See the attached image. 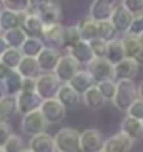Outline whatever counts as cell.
Masks as SVG:
<instances>
[{
    "instance_id": "f6af8a7d",
    "label": "cell",
    "mask_w": 143,
    "mask_h": 152,
    "mask_svg": "<svg viewBox=\"0 0 143 152\" xmlns=\"http://www.w3.org/2000/svg\"><path fill=\"white\" fill-rule=\"evenodd\" d=\"M9 72H10V69H9V67H5L4 64L0 62V82H2L5 77L9 75Z\"/></svg>"
},
{
    "instance_id": "1f68e13d",
    "label": "cell",
    "mask_w": 143,
    "mask_h": 152,
    "mask_svg": "<svg viewBox=\"0 0 143 152\" xmlns=\"http://www.w3.org/2000/svg\"><path fill=\"white\" fill-rule=\"evenodd\" d=\"M22 58H23V55H22V52L18 49H7L2 54V57H0V62L4 64L5 67H9L10 70H17V67H18V64L22 62Z\"/></svg>"
},
{
    "instance_id": "7dc6e473",
    "label": "cell",
    "mask_w": 143,
    "mask_h": 152,
    "mask_svg": "<svg viewBox=\"0 0 143 152\" xmlns=\"http://www.w3.org/2000/svg\"><path fill=\"white\" fill-rule=\"evenodd\" d=\"M136 94H138V99H142V100H143V80L140 82V85L136 87Z\"/></svg>"
},
{
    "instance_id": "f5cc1de1",
    "label": "cell",
    "mask_w": 143,
    "mask_h": 152,
    "mask_svg": "<svg viewBox=\"0 0 143 152\" xmlns=\"http://www.w3.org/2000/svg\"><path fill=\"white\" fill-rule=\"evenodd\" d=\"M22 152H32V151H30V149H23Z\"/></svg>"
},
{
    "instance_id": "5bb4252c",
    "label": "cell",
    "mask_w": 143,
    "mask_h": 152,
    "mask_svg": "<svg viewBox=\"0 0 143 152\" xmlns=\"http://www.w3.org/2000/svg\"><path fill=\"white\" fill-rule=\"evenodd\" d=\"M116 5H118L116 0H93L92 5H90V15L88 17L93 18L95 22L108 20Z\"/></svg>"
},
{
    "instance_id": "9f6ffc18",
    "label": "cell",
    "mask_w": 143,
    "mask_h": 152,
    "mask_svg": "<svg viewBox=\"0 0 143 152\" xmlns=\"http://www.w3.org/2000/svg\"><path fill=\"white\" fill-rule=\"evenodd\" d=\"M0 37H2V30H0Z\"/></svg>"
},
{
    "instance_id": "cb8c5ba5",
    "label": "cell",
    "mask_w": 143,
    "mask_h": 152,
    "mask_svg": "<svg viewBox=\"0 0 143 152\" xmlns=\"http://www.w3.org/2000/svg\"><path fill=\"white\" fill-rule=\"evenodd\" d=\"M28 149L32 152H55V142L53 137L47 132L38 134L35 137H30L28 140Z\"/></svg>"
},
{
    "instance_id": "277c9868",
    "label": "cell",
    "mask_w": 143,
    "mask_h": 152,
    "mask_svg": "<svg viewBox=\"0 0 143 152\" xmlns=\"http://www.w3.org/2000/svg\"><path fill=\"white\" fill-rule=\"evenodd\" d=\"M60 82L53 74H40L35 79V92L42 100H48L55 99L58 89H60Z\"/></svg>"
},
{
    "instance_id": "44dd1931",
    "label": "cell",
    "mask_w": 143,
    "mask_h": 152,
    "mask_svg": "<svg viewBox=\"0 0 143 152\" xmlns=\"http://www.w3.org/2000/svg\"><path fill=\"white\" fill-rule=\"evenodd\" d=\"M68 85L75 90L77 94L83 95L87 90L92 89V87L95 85V80L92 79V75H90L88 72H87V69H80V70L77 72V75L68 82Z\"/></svg>"
},
{
    "instance_id": "30bf717a",
    "label": "cell",
    "mask_w": 143,
    "mask_h": 152,
    "mask_svg": "<svg viewBox=\"0 0 143 152\" xmlns=\"http://www.w3.org/2000/svg\"><path fill=\"white\" fill-rule=\"evenodd\" d=\"M65 52H67V55H70L80 67H88L90 64L95 60V55H93V52H92L90 44L88 42H83V40L77 42L75 45H72L70 49H67Z\"/></svg>"
},
{
    "instance_id": "4fadbf2b",
    "label": "cell",
    "mask_w": 143,
    "mask_h": 152,
    "mask_svg": "<svg viewBox=\"0 0 143 152\" xmlns=\"http://www.w3.org/2000/svg\"><path fill=\"white\" fill-rule=\"evenodd\" d=\"M15 100H17V112L22 115L38 110L42 104V99L37 95V92H23V90L15 95Z\"/></svg>"
},
{
    "instance_id": "b9f144b4",
    "label": "cell",
    "mask_w": 143,
    "mask_h": 152,
    "mask_svg": "<svg viewBox=\"0 0 143 152\" xmlns=\"http://www.w3.org/2000/svg\"><path fill=\"white\" fill-rule=\"evenodd\" d=\"M142 32H143V12L133 17V20H131V23H130V28H128L126 34H131V35L138 37Z\"/></svg>"
},
{
    "instance_id": "8fae6325",
    "label": "cell",
    "mask_w": 143,
    "mask_h": 152,
    "mask_svg": "<svg viewBox=\"0 0 143 152\" xmlns=\"http://www.w3.org/2000/svg\"><path fill=\"white\" fill-rule=\"evenodd\" d=\"M140 65L135 58L125 57L123 60L113 65V79L116 80H133L135 77L138 75Z\"/></svg>"
},
{
    "instance_id": "8d00e7d4",
    "label": "cell",
    "mask_w": 143,
    "mask_h": 152,
    "mask_svg": "<svg viewBox=\"0 0 143 152\" xmlns=\"http://www.w3.org/2000/svg\"><path fill=\"white\" fill-rule=\"evenodd\" d=\"M77 42H80V35H78V30L75 27H65V32H63V49L67 50L70 49L72 45H75Z\"/></svg>"
},
{
    "instance_id": "ac0fdd59",
    "label": "cell",
    "mask_w": 143,
    "mask_h": 152,
    "mask_svg": "<svg viewBox=\"0 0 143 152\" xmlns=\"http://www.w3.org/2000/svg\"><path fill=\"white\" fill-rule=\"evenodd\" d=\"M25 17H27V14H17V12H10V10L2 9V14H0V30L7 32V30H12V28H22Z\"/></svg>"
},
{
    "instance_id": "816d5d0a",
    "label": "cell",
    "mask_w": 143,
    "mask_h": 152,
    "mask_svg": "<svg viewBox=\"0 0 143 152\" xmlns=\"http://www.w3.org/2000/svg\"><path fill=\"white\" fill-rule=\"evenodd\" d=\"M2 97H4V92H2V89H0V100H2Z\"/></svg>"
},
{
    "instance_id": "d590c367",
    "label": "cell",
    "mask_w": 143,
    "mask_h": 152,
    "mask_svg": "<svg viewBox=\"0 0 143 152\" xmlns=\"http://www.w3.org/2000/svg\"><path fill=\"white\" fill-rule=\"evenodd\" d=\"M23 149H25L23 139L20 137V135H17V134H12L10 139L5 142V145L2 147V151L4 152H22Z\"/></svg>"
},
{
    "instance_id": "2e32d148",
    "label": "cell",
    "mask_w": 143,
    "mask_h": 152,
    "mask_svg": "<svg viewBox=\"0 0 143 152\" xmlns=\"http://www.w3.org/2000/svg\"><path fill=\"white\" fill-rule=\"evenodd\" d=\"M131 147H133V140L128 139L125 134L118 132L112 137L105 139L100 152H128Z\"/></svg>"
},
{
    "instance_id": "484cf974",
    "label": "cell",
    "mask_w": 143,
    "mask_h": 152,
    "mask_svg": "<svg viewBox=\"0 0 143 152\" xmlns=\"http://www.w3.org/2000/svg\"><path fill=\"white\" fill-rule=\"evenodd\" d=\"M17 72L22 75V79H37L42 74L40 67H38V62L33 57H23L22 62L18 64Z\"/></svg>"
},
{
    "instance_id": "5b68a950",
    "label": "cell",
    "mask_w": 143,
    "mask_h": 152,
    "mask_svg": "<svg viewBox=\"0 0 143 152\" xmlns=\"http://www.w3.org/2000/svg\"><path fill=\"white\" fill-rule=\"evenodd\" d=\"M47 125L48 122L45 121V117L42 115L40 110H33L30 114L22 117V124H20V129L25 135H30V137H35L38 134H43L47 130Z\"/></svg>"
},
{
    "instance_id": "ba28073f",
    "label": "cell",
    "mask_w": 143,
    "mask_h": 152,
    "mask_svg": "<svg viewBox=\"0 0 143 152\" xmlns=\"http://www.w3.org/2000/svg\"><path fill=\"white\" fill-rule=\"evenodd\" d=\"M87 72L92 75L95 84H100V82L105 80H115L113 79V65L107 58H95L87 67Z\"/></svg>"
},
{
    "instance_id": "836d02e7",
    "label": "cell",
    "mask_w": 143,
    "mask_h": 152,
    "mask_svg": "<svg viewBox=\"0 0 143 152\" xmlns=\"http://www.w3.org/2000/svg\"><path fill=\"white\" fill-rule=\"evenodd\" d=\"M2 7L5 10H10V12L27 14V12H30L32 4H30V0H4Z\"/></svg>"
},
{
    "instance_id": "f35d334b",
    "label": "cell",
    "mask_w": 143,
    "mask_h": 152,
    "mask_svg": "<svg viewBox=\"0 0 143 152\" xmlns=\"http://www.w3.org/2000/svg\"><path fill=\"white\" fill-rule=\"evenodd\" d=\"M107 44L108 42H103L100 39H95V40L90 42V47H92L95 58H105V55H107Z\"/></svg>"
},
{
    "instance_id": "4dcf8cb0",
    "label": "cell",
    "mask_w": 143,
    "mask_h": 152,
    "mask_svg": "<svg viewBox=\"0 0 143 152\" xmlns=\"http://www.w3.org/2000/svg\"><path fill=\"white\" fill-rule=\"evenodd\" d=\"M105 58H107L112 65H116L120 60L125 58V52H123L120 39H115V40L107 44V55H105Z\"/></svg>"
},
{
    "instance_id": "d6986e66",
    "label": "cell",
    "mask_w": 143,
    "mask_h": 152,
    "mask_svg": "<svg viewBox=\"0 0 143 152\" xmlns=\"http://www.w3.org/2000/svg\"><path fill=\"white\" fill-rule=\"evenodd\" d=\"M55 99H57L65 109H72V107H77V105L80 104L82 95L77 94L68 84H62L60 89H58V92H57V95H55Z\"/></svg>"
},
{
    "instance_id": "9a60e30c",
    "label": "cell",
    "mask_w": 143,
    "mask_h": 152,
    "mask_svg": "<svg viewBox=\"0 0 143 152\" xmlns=\"http://www.w3.org/2000/svg\"><path fill=\"white\" fill-rule=\"evenodd\" d=\"M108 20H110V23L113 25V28L116 30V34H120V32L126 34L128 28H130V23L133 20V15L130 14L121 4H118L115 9H113V12H112V15H110Z\"/></svg>"
},
{
    "instance_id": "60d3db41",
    "label": "cell",
    "mask_w": 143,
    "mask_h": 152,
    "mask_svg": "<svg viewBox=\"0 0 143 152\" xmlns=\"http://www.w3.org/2000/svg\"><path fill=\"white\" fill-rule=\"evenodd\" d=\"M126 115L133 117L136 121H142L143 119V100L142 99H136V100L130 105V109L126 110Z\"/></svg>"
},
{
    "instance_id": "7c38bea8",
    "label": "cell",
    "mask_w": 143,
    "mask_h": 152,
    "mask_svg": "<svg viewBox=\"0 0 143 152\" xmlns=\"http://www.w3.org/2000/svg\"><path fill=\"white\" fill-rule=\"evenodd\" d=\"M62 54L58 49H53V47H45L42 50L38 57H37V62H38V67H40L42 74H53L55 67H57L58 60H60Z\"/></svg>"
},
{
    "instance_id": "603a6c76",
    "label": "cell",
    "mask_w": 143,
    "mask_h": 152,
    "mask_svg": "<svg viewBox=\"0 0 143 152\" xmlns=\"http://www.w3.org/2000/svg\"><path fill=\"white\" fill-rule=\"evenodd\" d=\"M63 32H65V27L62 23H58V25H45L43 32H42V40L50 42L53 49H60L63 45Z\"/></svg>"
},
{
    "instance_id": "52a82bcc",
    "label": "cell",
    "mask_w": 143,
    "mask_h": 152,
    "mask_svg": "<svg viewBox=\"0 0 143 152\" xmlns=\"http://www.w3.org/2000/svg\"><path fill=\"white\" fill-rule=\"evenodd\" d=\"M38 110L42 112V115L45 117V121L48 122V124H58V122H62L65 119V115H67V109L63 107L57 99L42 100Z\"/></svg>"
},
{
    "instance_id": "ab89813d",
    "label": "cell",
    "mask_w": 143,
    "mask_h": 152,
    "mask_svg": "<svg viewBox=\"0 0 143 152\" xmlns=\"http://www.w3.org/2000/svg\"><path fill=\"white\" fill-rule=\"evenodd\" d=\"M121 5H123L133 17L143 12V0H121Z\"/></svg>"
},
{
    "instance_id": "db71d44e",
    "label": "cell",
    "mask_w": 143,
    "mask_h": 152,
    "mask_svg": "<svg viewBox=\"0 0 143 152\" xmlns=\"http://www.w3.org/2000/svg\"><path fill=\"white\" fill-rule=\"evenodd\" d=\"M2 4H4V0H0V7H2Z\"/></svg>"
},
{
    "instance_id": "bcb514c9",
    "label": "cell",
    "mask_w": 143,
    "mask_h": 152,
    "mask_svg": "<svg viewBox=\"0 0 143 152\" xmlns=\"http://www.w3.org/2000/svg\"><path fill=\"white\" fill-rule=\"evenodd\" d=\"M7 49H9V47H7V44H5V40L0 37V57H2V54H4Z\"/></svg>"
},
{
    "instance_id": "91938a15",
    "label": "cell",
    "mask_w": 143,
    "mask_h": 152,
    "mask_svg": "<svg viewBox=\"0 0 143 152\" xmlns=\"http://www.w3.org/2000/svg\"><path fill=\"white\" fill-rule=\"evenodd\" d=\"M55 152H58V151H55Z\"/></svg>"
},
{
    "instance_id": "6da1fadb",
    "label": "cell",
    "mask_w": 143,
    "mask_h": 152,
    "mask_svg": "<svg viewBox=\"0 0 143 152\" xmlns=\"http://www.w3.org/2000/svg\"><path fill=\"white\" fill-rule=\"evenodd\" d=\"M136 99H138V94H136V85L133 80H116L115 97L112 102L118 110L126 112Z\"/></svg>"
},
{
    "instance_id": "8992f818",
    "label": "cell",
    "mask_w": 143,
    "mask_h": 152,
    "mask_svg": "<svg viewBox=\"0 0 143 152\" xmlns=\"http://www.w3.org/2000/svg\"><path fill=\"white\" fill-rule=\"evenodd\" d=\"M80 70V65L70 57V55H62L60 60H58L57 67L53 70V75L58 79L60 84H68V82L77 75V72Z\"/></svg>"
},
{
    "instance_id": "83f0119b",
    "label": "cell",
    "mask_w": 143,
    "mask_h": 152,
    "mask_svg": "<svg viewBox=\"0 0 143 152\" xmlns=\"http://www.w3.org/2000/svg\"><path fill=\"white\" fill-rule=\"evenodd\" d=\"M121 47H123V52H125V57L128 58H136V55L140 54L142 50V44H140L138 37L131 35V34H125V35L120 39Z\"/></svg>"
},
{
    "instance_id": "7a4b0ae2",
    "label": "cell",
    "mask_w": 143,
    "mask_h": 152,
    "mask_svg": "<svg viewBox=\"0 0 143 152\" xmlns=\"http://www.w3.org/2000/svg\"><path fill=\"white\" fill-rule=\"evenodd\" d=\"M55 151L58 152H78L80 151V132L73 127H62L53 135Z\"/></svg>"
},
{
    "instance_id": "e0dca14e",
    "label": "cell",
    "mask_w": 143,
    "mask_h": 152,
    "mask_svg": "<svg viewBox=\"0 0 143 152\" xmlns=\"http://www.w3.org/2000/svg\"><path fill=\"white\" fill-rule=\"evenodd\" d=\"M22 84H23L22 75L17 70H10L9 75L0 82V87H2L4 95H12V97H15L17 94L22 92Z\"/></svg>"
},
{
    "instance_id": "11a10c76",
    "label": "cell",
    "mask_w": 143,
    "mask_h": 152,
    "mask_svg": "<svg viewBox=\"0 0 143 152\" xmlns=\"http://www.w3.org/2000/svg\"><path fill=\"white\" fill-rule=\"evenodd\" d=\"M0 14H2V7H0Z\"/></svg>"
},
{
    "instance_id": "d4e9b609",
    "label": "cell",
    "mask_w": 143,
    "mask_h": 152,
    "mask_svg": "<svg viewBox=\"0 0 143 152\" xmlns=\"http://www.w3.org/2000/svg\"><path fill=\"white\" fill-rule=\"evenodd\" d=\"M23 32L27 34V37H33V39H42V32H43V23L40 22V18L35 14L27 12V17L23 20L22 25Z\"/></svg>"
},
{
    "instance_id": "ffe728a7",
    "label": "cell",
    "mask_w": 143,
    "mask_h": 152,
    "mask_svg": "<svg viewBox=\"0 0 143 152\" xmlns=\"http://www.w3.org/2000/svg\"><path fill=\"white\" fill-rule=\"evenodd\" d=\"M77 30H78V35H80V40L83 42H92L95 39H98V22H95L93 18L85 17L82 18L78 25H77Z\"/></svg>"
},
{
    "instance_id": "681fc988",
    "label": "cell",
    "mask_w": 143,
    "mask_h": 152,
    "mask_svg": "<svg viewBox=\"0 0 143 152\" xmlns=\"http://www.w3.org/2000/svg\"><path fill=\"white\" fill-rule=\"evenodd\" d=\"M42 2H45V0H30V4H32V7H35V5L42 4Z\"/></svg>"
},
{
    "instance_id": "4316f807",
    "label": "cell",
    "mask_w": 143,
    "mask_h": 152,
    "mask_svg": "<svg viewBox=\"0 0 143 152\" xmlns=\"http://www.w3.org/2000/svg\"><path fill=\"white\" fill-rule=\"evenodd\" d=\"M82 100H83V104H85L88 109H92V110H100V109H103L105 104H107L105 97H103V95L100 94V90L97 89V85H93L92 89L87 90L85 94L82 95Z\"/></svg>"
},
{
    "instance_id": "9c48e42d",
    "label": "cell",
    "mask_w": 143,
    "mask_h": 152,
    "mask_svg": "<svg viewBox=\"0 0 143 152\" xmlns=\"http://www.w3.org/2000/svg\"><path fill=\"white\" fill-rule=\"evenodd\" d=\"M105 142L98 129H85L80 132V152H100Z\"/></svg>"
},
{
    "instance_id": "d6a6232c",
    "label": "cell",
    "mask_w": 143,
    "mask_h": 152,
    "mask_svg": "<svg viewBox=\"0 0 143 152\" xmlns=\"http://www.w3.org/2000/svg\"><path fill=\"white\" fill-rule=\"evenodd\" d=\"M17 112V100L12 95H4L0 100V121H5L7 117L14 115Z\"/></svg>"
},
{
    "instance_id": "e575fe53",
    "label": "cell",
    "mask_w": 143,
    "mask_h": 152,
    "mask_svg": "<svg viewBox=\"0 0 143 152\" xmlns=\"http://www.w3.org/2000/svg\"><path fill=\"white\" fill-rule=\"evenodd\" d=\"M98 39L103 42H112L116 39V30L110 23V20H102L98 22Z\"/></svg>"
},
{
    "instance_id": "74e56055",
    "label": "cell",
    "mask_w": 143,
    "mask_h": 152,
    "mask_svg": "<svg viewBox=\"0 0 143 152\" xmlns=\"http://www.w3.org/2000/svg\"><path fill=\"white\" fill-rule=\"evenodd\" d=\"M97 89L100 90V94L105 97V100H113L115 97V89H116V82L115 80H105V82H100V84H95Z\"/></svg>"
},
{
    "instance_id": "7402d4cb",
    "label": "cell",
    "mask_w": 143,
    "mask_h": 152,
    "mask_svg": "<svg viewBox=\"0 0 143 152\" xmlns=\"http://www.w3.org/2000/svg\"><path fill=\"white\" fill-rule=\"evenodd\" d=\"M120 132L125 134L128 139L131 140H142L143 139V125L142 121H136L133 117H128L126 115L123 121H121V127H120Z\"/></svg>"
},
{
    "instance_id": "3957f363",
    "label": "cell",
    "mask_w": 143,
    "mask_h": 152,
    "mask_svg": "<svg viewBox=\"0 0 143 152\" xmlns=\"http://www.w3.org/2000/svg\"><path fill=\"white\" fill-rule=\"evenodd\" d=\"M30 12L40 18L43 27L45 25H58L62 22V7L53 0H45L42 4L32 7Z\"/></svg>"
},
{
    "instance_id": "f546056e",
    "label": "cell",
    "mask_w": 143,
    "mask_h": 152,
    "mask_svg": "<svg viewBox=\"0 0 143 152\" xmlns=\"http://www.w3.org/2000/svg\"><path fill=\"white\" fill-rule=\"evenodd\" d=\"M45 49V42L42 39H33V37H27V40L23 42V45L20 47L23 57H33L37 58L38 54Z\"/></svg>"
},
{
    "instance_id": "f1b7e54d",
    "label": "cell",
    "mask_w": 143,
    "mask_h": 152,
    "mask_svg": "<svg viewBox=\"0 0 143 152\" xmlns=\"http://www.w3.org/2000/svg\"><path fill=\"white\" fill-rule=\"evenodd\" d=\"M2 39L5 40L7 47L20 50V47L23 45V42L27 40V34L23 32V28H12V30L2 32Z\"/></svg>"
},
{
    "instance_id": "f907efd6",
    "label": "cell",
    "mask_w": 143,
    "mask_h": 152,
    "mask_svg": "<svg viewBox=\"0 0 143 152\" xmlns=\"http://www.w3.org/2000/svg\"><path fill=\"white\" fill-rule=\"evenodd\" d=\"M138 40H140V44H142V47H143V32L138 35Z\"/></svg>"
},
{
    "instance_id": "680465c9",
    "label": "cell",
    "mask_w": 143,
    "mask_h": 152,
    "mask_svg": "<svg viewBox=\"0 0 143 152\" xmlns=\"http://www.w3.org/2000/svg\"><path fill=\"white\" fill-rule=\"evenodd\" d=\"M0 152H4V151H2V149H0Z\"/></svg>"
},
{
    "instance_id": "7bdbcfd3",
    "label": "cell",
    "mask_w": 143,
    "mask_h": 152,
    "mask_svg": "<svg viewBox=\"0 0 143 152\" xmlns=\"http://www.w3.org/2000/svg\"><path fill=\"white\" fill-rule=\"evenodd\" d=\"M12 134H14V132H12V127H10L9 122L0 121V149L5 145V142L10 139Z\"/></svg>"
},
{
    "instance_id": "ee69618b",
    "label": "cell",
    "mask_w": 143,
    "mask_h": 152,
    "mask_svg": "<svg viewBox=\"0 0 143 152\" xmlns=\"http://www.w3.org/2000/svg\"><path fill=\"white\" fill-rule=\"evenodd\" d=\"M22 90L23 92H35V79H23Z\"/></svg>"
},
{
    "instance_id": "6f0895ef",
    "label": "cell",
    "mask_w": 143,
    "mask_h": 152,
    "mask_svg": "<svg viewBox=\"0 0 143 152\" xmlns=\"http://www.w3.org/2000/svg\"><path fill=\"white\" fill-rule=\"evenodd\" d=\"M142 125H143V119H142Z\"/></svg>"
},
{
    "instance_id": "c3c4849f",
    "label": "cell",
    "mask_w": 143,
    "mask_h": 152,
    "mask_svg": "<svg viewBox=\"0 0 143 152\" xmlns=\"http://www.w3.org/2000/svg\"><path fill=\"white\" fill-rule=\"evenodd\" d=\"M136 62H138V65H143V47H142V50H140V54L136 55V58H135Z\"/></svg>"
}]
</instances>
